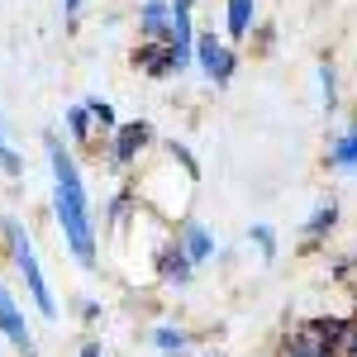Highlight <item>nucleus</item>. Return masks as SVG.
Here are the masks:
<instances>
[{
  "label": "nucleus",
  "mask_w": 357,
  "mask_h": 357,
  "mask_svg": "<svg viewBox=\"0 0 357 357\" xmlns=\"http://www.w3.org/2000/svg\"><path fill=\"white\" fill-rule=\"evenodd\" d=\"M0 172H5V176H20V172H24L20 153H15V148H10V138H5V124H0Z\"/></svg>",
  "instance_id": "423d86ee"
},
{
  "label": "nucleus",
  "mask_w": 357,
  "mask_h": 357,
  "mask_svg": "<svg viewBox=\"0 0 357 357\" xmlns=\"http://www.w3.org/2000/svg\"><path fill=\"white\" fill-rule=\"evenodd\" d=\"M162 272L176 276V281H186V272H191V267H186V257H181V252H167V257H162Z\"/></svg>",
  "instance_id": "9d476101"
},
{
  "label": "nucleus",
  "mask_w": 357,
  "mask_h": 357,
  "mask_svg": "<svg viewBox=\"0 0 357 357\" xmlns=\"http://www.w3.org/2000/svg\"><path fill=\"white\" fill-rule=\"evenodd\" d=\"M77 5H82V0H67V10H77Z\"/></svg>",
  "instance_id": "2eb2a0df"
},
{
  "label": "nucleus",
  "mask_w": 357,
  "mask_h": 357,
  "mask_svg": "<svg viewBox=\"0 0 357 357\" xmlns=\"http://www.w3.org/2000/svg\"><path fill=\"white\" fill-rule=\"evenodd\" d=\"M148 124H124V129H114V158H119V162H129V158H138V148H143V143H148Z\"/></svg>",
  "instance_id": "20e7f679"
},
{
  "label": "nucleus",
  "mask_w": 357,
  "mask_h": 357,
  "mask_svg": "<svg viewBox=\"0 0 357 357\" xmlns=\"http://www.w3.org/2000/svg\"><path fill=\"white\" fill-rule=\"evenodd\" d=\"M186 243H191V257H205V252H210V238H205L200 229H191V238H186Z\"/></svg>",
  "instance_id": "f8f14e48"
},
{
  "label": "nucleus",
  "mask_w": 357,
  "mask_h": 357,
  "mask_svg": "<svg viewBox=\"0 0 357 357\" xmlns=\"http://www.w3.org/2000/svg\"><path fill=\"white\" fill-rule=\"evenodd\" d=\"M0 229H5V243H10V252H15V267H20V276H24L29 286V301L38 305V314H48L53 319L57 305H53V291H48V281H43V267H38V257H33V243H29V234L20 229L15 220H0Z\"/></svg>",
  "instance_id": "f03ea898"
},
{
  "label": "nucleus",
  "mask_w": 357,
  "mask_h": 357,
  "mask_svg": "<svg viewBox=\"0 0 357 357\" xmlns=\"http://www.w3.org/2000/svg\"><path fill=\"white\" fill-rule=\"evenodd\" d=\"M200 62H205V72H210V77H220V82L234 72V57L220 53V43H215V38H200Z\"/></svg>",
  "instance_id": "39448f33"
},
{
  "label": "nucleus",
  "mask_w": 357,
  "mask_h": 357,
  "mask_svg": "<svg viewBox=\"0 0 357 357\" xmlns=\"http://www.w3.org/2000/svg\"><path fill=\"white\" fill-rule=\"evenodd\" d=\"M86 110H91V119H96L100 129H114V110H110V105H105V100H91Z\"/></svg>",
  "instance_id": "9b49d317"
},
{
  "label": "nucleus",
  "mask_w": 357,
  "mask_h": 357,
  "mask_svg": "<svg viewBox=\"0 0 357 357\" xmlns=\"http://www.w3.org/2000/svg\"><path fill=\"white\" fill-rule=\"evenodd\" d=\"M252 20V0H229V33H243Z\"/></svg>",
  "instance_id": "0eeeda50"
},
{
  "label": "nucleus",
  "mask_w": 357,
  "mask_h": 357,
  "mask_svg": "<svg viewBox=\"0 0 357 357\" xmlns=\"http://www.w3.org/2000/svg\"><path fill=\"white\" fill-rule=\"evenodd\" d=\"M67 129H72L77 138H86V134H91V110H86V105H77V110H67Z\"/></svg>",
  "instance_id": "6e6552de"
},
{
  "label": "nucleus",
  "mask_w": 357,
  "mask_h": 357,
  "mask_svg": "<svg viewBox=\"0 0 357 357\" xmlns=\"http://www.w3.org/2000/svg\"><path fill=\"white\" fill-rule=\"evenodd\" d=\"M82 357H100V348H96V343H86V348H82Z\"/></svg>",
  "instance_id": "4468645a"
},
{
  "label": "nucleus",
  "mask_w": 357,
  "mask_h": 357,
  "mask_svg": "<svg viewBox=\"0 0 357 357\" xmlns=\"http://www.w3.org/2000/svg\"><path fill=\"white\" fill-rule=\"evenodd\" d=\"M158 348H162V353H181V348H186V333L181 329H158Z\"/></svg>",
  "instance_id": "1a4fd4ad"
},
{
  "label": "nucleus",
  "mask_w": 357,
  "mask_h": 357,
  "mask_svg": "<svg viewBox=\"0 0 357 357\" xmlns=\"http://www.w3.org/2000/svg\"><path fill=\"white\" fill-rule=\"evenodd\" d=\"M48 167H53V210H57V224H62V238L77 252L82 267H96V229H91V205H86L82 172H77L72 153L57 138H48Z\"/></svg>",
  "instance_id": "f257e3e1"
},
{
  "label": "nucleus",
  "mask_w": 357,
  "mask_h": 357,
  "mask_svg": "<svg viewBox=\"0 0 357 357\" xmlns=\"http://www.w3.org/2000/svg\"><path fill=\"white\" fill-rule=\"evenodd\" d=\"M0 333L20 348L24 357H33V338H29V324H24V310H20V301L0 286Z\"/></svg>",
  "instance_id": "7ed1b4c3"
},
{
  "label": "nucleus",
  "mask_w": 357,
  "mask_h": 357,
  "mask_svg": "<svg viewBox=\"0 0 357 357\" xmlns=\"http://www.w3.org/2000/svg\"><path fill=\"white\" fill-rule=\"evenodd\" d=\"M333 162H357V138H348V143L333 153Z\"/></svg>",
  "instance_id": "ddd939ff"
}]
</instances>
